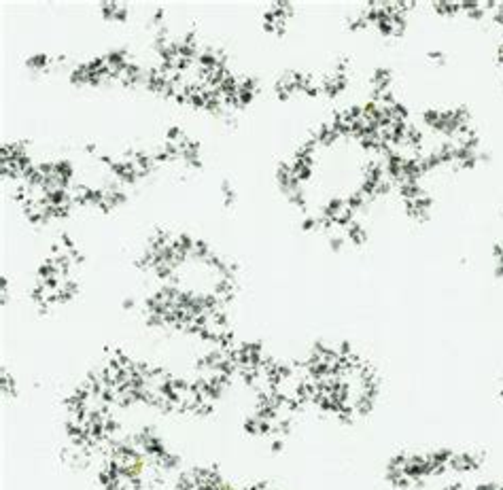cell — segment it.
<instances>
[{
	"label": "cell",
	"instance_id": "1",
	"mask_svg": "<svg viewBox=\"0 0 503 490\" xmlns=\"http://www.w3.org/2000/svg\"><path fill=\"white\" fill-rule=\"evenodd\" d=\"M0 391H2V397H4V399L17 397V391H19L15 375H13L6 367H2V372H0Z\"/></svg>",
	"mask_w": 503,
	"mask_h": 490
},
{
	"label": "cell",
	"instance_id": "2",
	"mask_svg": "<svg viewBox=\"0 0 503 490\" xmlns=\"http://www.w3.org/2000/svg\"><path fill=\"white\" fill-rule=\"evenodd\" d=\"M56 176H58V178H62L64 183L72 185V176H75V168H72V164L68 162V159H59V162H56Z\"/></svg>",
	"mask_w": 503,
	"mask_h": 490
},
{
	"label": "cell",
	"instance_id": "3",
	"mask_svg": "<svg viewBox=\"0 0 503 490\" xmlns=\"http://www.w3.org/2000/svg\"><path fill=\"white\" fill-rule=\"evenodd\" d=\"M49 64H53V59L47 56V53H34V56H30L26 59V66H28L30 70H45Z\"/></svg>",
	"mask_w": 503,
	"mask_h": 490
},
{
	"label": "cell",
	"instance_id": "4",
	"mask_svg": "<svg viewBox=\"0 0 503 490\" xmlns=\"http://www.w3.org/2000/svg\"><path fill=\"white\" fill-rule=\"evenodd\" d=\"M87 81H89V68H87V64H79L77 68L70 72V83L87 85Z\"/></svg>",
	"mask_w": 503,
	"mask_h": 490
},
{
	"label": "cell",
	"instance_id": "5",
	"mask_svg": "<svg viewBox=\"0 0 503 490\" xmlns=\"http://www.w3.org/2000/svg\"><path fill=\"white\" fill-rule=\"evenodd\" d=\"M119 6H121V2H111V0H106V2L100 4V9H102L104 19H113V22H115V15H117Z\"/></svg>",
	"mask_w": 503,
	"mask_h": 490
},
{
	"label": "cell",
	"instance_id": "6",
	"mask_svg": "<svg viewBox=\"0 0 503 490\" xmlns=\"http://www.w3.org/2000/svg\"><path fill=\"white\" fill-rule=\"evenodd\" d=\"M185 136V132L180 130L178 125H172V127H168V132H166V143H174V144H178V140Z\"/></svg>",
	"mask_w": 503,
	"mask_h": 490
},
{
	"label": "cell",
	"instance_id": "7",
	"mask_svg": "<svg viewBox=\"0 0 503 490\" xmlns=\"http://www.w3.org/2000/svg\"><path fill=\"white\" fill-rule=\"evenodd\" d=\"M223 202H225V206H232L234 204V200H236V196H234V189L230 187V183H223Z\"/></svg>",
	"mask_w": 503,
	"mask_h": 490
},
{
	"label": "cell",
	"instance_id": "8",
	"mask_svg": "<svg viewBox=\"0 0 503 490\" xmlns=\"http://www.w3.org/2000/svg\"><path fill=\"white\" fill-rule=\"evenodd\" d=\"M127 15H130V11H127L125 4H121V6H119V11H117V15H115V22H125Z\"/></svg>",
	"mask_w": 503,
	"mask_h": 490
},
{
	"label": "cell",
	"instance_id": "9",
	"mask_svg": "<svg viewBox=\"0 0 503 490\" xmlns=\"http://www.w3.org/2000/svg\"><path fill=\"white\" fill-rule=\"evenodd\" d=\"M85 149H87V153H89V155H98V149H96V144H87Z\"/></svg>",
	"mask_w": 503,
	"mask_h": 490
},
{
	"label": "cell",
	"instance_id": "10",
	"mask_svg": "<svg viewBox=\"0 0 503 490\" xmlns=\"http://www.w3.org/2000/svg\"><path fill=\"white\" fill-rule=\"evenodd\" d=\"M134 308V299H123V310H132Z\"/></svg>",
	"mask_w": 503,
	"mask_h": 490
}]
</instances>
